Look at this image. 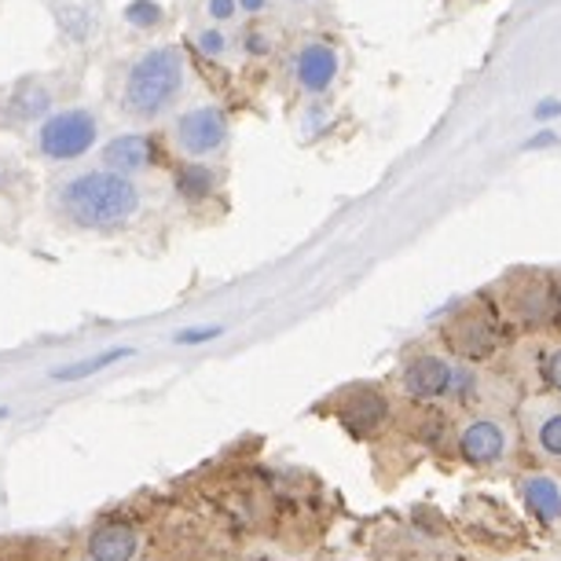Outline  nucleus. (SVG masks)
Returning <instances> with one entry per match:
<instances>
[{
	"label": "nucleus",
	"mask_w": 561,
	"mask_h": 561,
	"mask_svg": "<svg viewBox=\"0 0 561 561\" xmlns=\"http://www.w3.org/2000/svg\"><path fill=\"white\" fill-rule=\"evenodd\" d=\"M543 382L554 389V393H561V345H554L543 356Z\"/></svg>",
	"instance_id": "nucleus-22"
},
{
	"label": "nucleus",
	"mask_w": 561,
	"mask_h": 561,
	"mask_svg": "<svg viewBox=\"0 0 561 561\" xmlns=\"http://www.w3.org/2000/svg\"><path fill=\"white\" fill-rule=\"evenodd\" d=\"M337 78V51L331 45H301L298 56H294V81L301 84L305 92L320 96Z\"/></svg>",
	"instance_id": "nucleus-12"
},
{
	"label": "nucleus",
	"mask_w": 561,
	"mask_h": 561,
	"mask_svg": "<svg viewBox=\"0 0 561 561\" xmlns=\"http://www.w3.org/2000/svg\"><path fill=\"white\" fill-rule=\"evenodd\" d=\"M125 23H129L133 30H140V34H147V30H158L165 19V8L158 4V0H129L125 4Z\"/></svg>",
	"instance_id": "nucleus-19"
},
{
	"label": "nucleus",
	"mask_w": 561,
	"mask_h": 561,
	"mask_svg": "<svg viewBox=\"0 0 561 561\" xmlns=\"http://www.w3.org/2000/svg\"><path fill=\"white\" fill-rule=\"evenodd\" d=\"M51 206L67 225L81 231H118L140 217L144 192L133 176L111 173V169H81L59 180Z\"/></svg>",
	"instance_id": "nucleus-1"
},
{
	"label": "nucleus",
	"mask_w": 561,
	"mask_h": 561,
	"mask_svg": "<svg viewBox=\"0 0 561 561\" xmlns=\"http://www.w3.org/2000/svg\"><path fill=\"white\" fill-rule=\"evenodd\" d=\"M151 136L144 133H118L114 140H107L103 147V169L111 173H122V176H136L151 165Z\"/></svg>",
	"instance_id": "nucleus-14"
},
{
	"label": "nucleus",
	"mask_w": 561,
	"mask_h": 561,
	"mask_svg": "<svg viewBox=\"0 0 561 561\" xmlns=\"http://www.w3.org/2000/svg\"><path fill=\"white\" fill-rule=\"evenodd\" d=\"M522 492H525L528 511H533L539 522H554V517H561V489L550 478H528L522 484Z\"/></svg>",
	"instance_id": "nucleus-17"
},
{
	"label": "nucleus",
	"mask_w": 561,
	"mask_h": 561,
	"mask_svg": "<svg viewBox=\"0 0 561 561\" xmlns=\"http://www.w3.org/2000/svg\"><path fill=\"white\" fill-rule=\"evenodd\" d=\"M231 125L228 114L214 107V103H203V107L184 111L173 122V144L184 158H195V162H206V158L220 154L228 147Z\"/></svg>",
	"instance_id": "nucleus-5"
},
{
	"label": "nucleus",
	"mask_w": 561,
	"mask_h": 561,
	"mask_svg": "<svg viewBox=\"0 0 561 561\" xmlns=\"http://www.w3.org/2000/svg\"><path fill=\"white\" fill-rule=\"evenodd\" d=\"M84 558L89 561H136L140 558V528L122 517L100 522L84 539Z\"/></svg>",
	"instance_id": "nucleus-10"
},
{
	"label": "nucleus",
	"mask_w": 561,
	"mask_h": 561,
	"mask_svg": "<svg viewBox=\"0 0 561 561\" xmlns=\"http://www.w3.org/2000/svg\"><path fill=\"white\" fill-rule=\"evenodd\" d=\"M8 415H12V411H8V408H0V419H8Z\"/></svg>",
	"instance_id": "nucleus-28"
},
{
	"label": "nucleus",
	"mask_w": 561,
	"mask_h": 561,
	"mask_svg": "<svg viewBox=\"0 0 561 561\" xmlns=\"http://www.w3.org/2000/svg\"><path fill=\"white\" fill-rule=\"evenodd\" d=\"M525 430L543 459L561 462V400H533L525 408Z\"/></svg>",
	"instance_id": "nucleus-11"
},
{
	"label": "nucleus",
	"mask_w": 561,
	"mask_h": 561,
	"mask_svg": "<svg viewBox=\"0 0 561 561\" xmlns=\"http://www.w3.org/2000/svg\"><path fill=\"white\" fill-rule=\"evenodd\" d=\"M56 23L62 30V37L73 41V45H84V41L96 34V12L89 4H78V0H59Z\"/></svg>",
	"instance_id": "nucleus-16"
},
{
	"label": "nucleus",
	"mask_w": 561,
	"mask_h": 561,
	"mask_svg": "<svg viewBox=\"0 0 561 561\" xmlns=\"http://www.w3.org/2000/svg\"><path fill=\"white\" fill-rule=\"evenodd\" d=\"M195 48L203 51L206 59H220V56L228 51V37L220 34L217 26H209V30H203V34L195 37Z\"/></svg>",
	"instance_id": "nucleus-20"
},
{
	"label": "nucleus",
	"mask_w": 561,
	"mask_h": 561,
	"mask_svg": "<svg viewBox=\"0 0 561 561\" xmlns=\"http://www.w3.org/2000/svg\"><path fill=\"white\" fill-rule=\"evenodd\" d=\"M236 12H239L236 0H206L209 23H228V19H236Z\"/></svg>",
	"instance_id": "nucleus-23"
},
{
	"label": "nucleus",
	"mask_w": 561,
	"mask_h": 561,
	"mask_svg": "<svg viewBox=\"0 0 561 561\" xmlns=\"http://www.w3.org/2000/svg\"><path fill=\"white\" fill-rule=\"evenodd\" d=\"M400 382H404V393L411 400L430 404V400H466L478 389V375L448 356L419 353L400 370Z\"/></svg>",
	"instance_id": "nucleus-4"
},
{
	"label": "nucleus",
	"mask_w": 561,
	"mask_h": 561,
	"mask_svg": "<svg viewBox=\"0 0 561 561\" xmlns=\"http://www.w3.org/2000/svg\"><path fill=\"white\" fill-rule=\"evenodd\" d=\"M100 140V118L89 107H67V111H51L34 133V151L45 162L67 165L78 162L96 147Z\"/></svg>",
	"instance_id": "nucleus-3"
},
{
	"label": "nucleus",
	"mask_w": 561,
	"mask_h": 561,
	"mask_svg": "<svg viewBox=\"0 0 561 561\" xmlns=\"http://www.w3.org/2000/svg\"><path fill=\"white\" fill-rule=\"evenodd\" d=\"M448 345L459 353L462 359H484L500 348V327H495L492 312L484 309H466L448 323Z\"/></svg>",
	"instance_id": "nucleus-9"
},
{
	"label": "nucleus",
	"mask_w": 561,
	"mask_h": 561,
	"mask_svg": "<svg viewBox=\"0 0 561 561\" xmlns=\"http://www.w3.org/2000/svg\"><path fill=\"white\" fill-rule=\"evenodd\" d=\"M389 397L375 386H353L337 397V422L353 433V437H375L378 430H386L389 422Z\"/></svg>",
	"instance_id": "nucleus-7"
},
{
	"label": "nucleus",
	"mask_w": 561,
	"mask_h": 561,
	"mask_svg": "<svg viewBox=\"0 0 561 561\" xmlns=\"http://www.w3.org/2000/svg\"><path fill=\"white\" fill-rule=\"evenodd\" d=\"M554 114H561V103L558 100H543L536 107V118H554Z\"/></svg>",
	"instance_id": "nucleus-26"
},
{
	"label": "nucleus",
	"mask_w": 561,
	"mask_h": 561,
	"mask_svg": "<svg viewBox=\"0 0 561 561\" xmlns=\"http://www.w3.org/2000/svg\"><path fill=\"white\" fill-rule=\"evenodd\" d=\"M506 316L525 327H543L558 316V287L543 275H522L506 287Z\"/></svg>",
	"instance_id": "nucleus-8"
},
{
	"label": "nucleus",
	"mask_w": 561,
	"mask_h": 561,
	"mask_svg": "<svg viewBox=\"0 0 561 561\" xmlns=\"http://www.w3.org/2000/svg\"><path fill=\"white\" fill-rule=\"evenodd\" d=\"M455 448H459L462 462L478 466V470H492L514 451V433L500 415H473L455 433Z\"/></svg>",
	"instance_id": "nucleus-6"
},
{
	"label": "nucleus",
	"mask_w": 561,
	"mask_h": 561,
	"mask_svg": "<svg viewBox=\"0 0 561 561\" xmlns=\"http://www.w3.org/2000/svg\"><path fill=\"white\" fill-rule=\"evenodd\" d=\"M214 192H217V173L209 165L195 162L176 173V195L184 198V203H206Z\"/></svg>",
	"instance_id": "nucleus-18"
},
{
	"label": "nucleus",
	"mask_w": 561,
	"mask_h": 561,
	"mask_svg": "<svg viewBox=\"0 0 561 561\" xmlns=\"http://www.w3.org/2000/svg\"><path fill=\"white\" fill-rule=\"evenodd\" d=\"M558 316H561V290H558Z\"/></svg>",
	"instance_id": "nucleus-29"
},
{
	"label": "nucleus",
	"mask_w": 561,
	"mask_h": 561,
	"mask_svg": "<svg viewBox=\"0 0 561 561\" xmlns=\"http://www.w3.org/2000/svg\"><path fill=\"white\" fill-rule=\"evenodd\" d=\"M554 140H558L554 133H539V136H533V144H528V147H547V144H554Z\"/></svg>",
	"instance_id": "nucleus-27"
},
{
	"label": "nucleus",
	"mask_w": 561,
	"mask_h": 561,
	"mask_svg": "<svg viewBox=\"0 0 561 561\" xmlns=\"http://www.w3.org/2000/svg\"><path fill=\"white\" fill-rule=\"evenodd\" d=\"M51 89L45 81L37 78H26L19 81L4 100V118L12 125H41L51 114Z\"/></svg>",
	"instance_id": "nucleus-13"
},
{
	"label": "nucleus",
	"mask_w": 561,
	"mask_h": 561,
	"mask_svg": "<svg viewBox=\"0 0 561 561\" xmlns=\"http://www.w3.org/2000/svg\"><path fill=\"white\" fill-rule=\"evenodd\" d=\"M184 89H187V67L180 48L173 45L147 48L136 56L129 73H125L122 111L136 122H154L158 114H165L184 96Z\"/></svg>",
	"instance_id": "nucleus-2"
},
{
	"label": "nucleus",
	"mask_w": 561,
	"mask_h": 561,
	"mask_svg": "<svg viewBox=\"0 0 561 561\" xmlns=\"http://www.w3.org/2000/svg\"><path fill=\"white\" fill-rule=\"evenodd\" d=\"M242 48H247L250 56H264V51H268V41H264L261 34H250L247 41H242Z\"/></svg>",
	"instance_id": "nucleus-24"
},
{
	"label": "nucleus",
	"mask_w": 561,
	"mask_h": 561,
	"mask_svg": "<svg viewBox=\"0 0 561 561\" xmlns=\"http://www.w3.org/2000/svg\"><path fill=\"white\" fill-rule=\"evenodd\" d=\"M239 4V12H247V15H261L264 8H268V0H236Z\"/></svg>",
	"instance_id": "nucleus-25"
},
{
	"label": "nucleus",
	"mask_w": 561,
	"mask_h": 561,
	"mask_svg": "<svg viewBox=\"0 0 561 561\" xmlns=\"http://www.w3.org/2000/svg\"><path fill=\"white\" fill-rule=\"evenodd\" d=\"M136 356L133 345H114V348H103V353H92L78 359V364H67V367H56L51 370V382H81V378H92L100 375V370H107L114 364H122V359Z\"/></svg>",
	"instance_id": "nucleus-15"
},
{
	"label": "nucleus",
	"mask_w": 561,
	"mask_h": 561,
	"mask_svg": "<svg viewBox=\"0 0 561 561\" xmlns=\"http://www.w3.org/2000/svg\"><path fill=\"white\" fill-rule=\"evenodd\" d=\"M220 334H225V331L214 327V323H209V327H184V331L173 334V342L176 345H206V342H217Z\"/></svg>",
	"instance_id": "nucleus-21"
}]
</instances>
